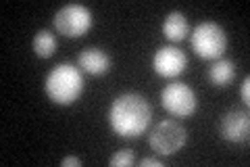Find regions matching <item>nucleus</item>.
<instances>
[{"instance_id":"nucleus-1","label":"nucleus","mask_w":250,"mask_h":167,"mask_svg":"<svg viewBox=\"0 0 250 167\" xmlns=\"http://www.w3.org/2000/svg\"><path fill=\"white\" fill-rule=\"evenodd\" d=\"M108 125L119 138H138L148 130L152 109L142 94H119L108 107Z\"/></svg>"},{"instance_id":"nucleus-2","label":"nucleus","mask_w":250,"mask_h":167,"mask_svg":"<svg viewBox=\"0 0 250 167\" xmlns=\"http://www.w3.org/2000/svg\"><path fill=\"white\" fill-rule=\"evenodd\" d=\"M44 92L50 102L59 107H71L80 100L83 92V75L82 69L73 63H61L52 67L46 75Z\"/></svg>"},{"instance_id":"nucleus-3","label":"nucleus","mask_w":250,"mask_h":167,"mask_svg":"<svg viewBox=\"0 0 250 167\" xmlns=\"http://www.w3.org/2000/svg\"><path fill=\"white\" fill-rule=\"evenodd\" d=\"M190 44L196 57L205 61H217L223 57L225 48H228V34L219 23L202 21L192 29Z\"/></svg>"},{"instance_id":"nucleus-4","label":"nucleus","mask_w":250,"mask_h":167,"mask_svg":"<svg viewBox=\"0 0 250 167\" xmlns=\"http://www.w3.org/2000/svg\"><path fill=\"white\" fill-rule=\"evenodd\" d=\"M188 140L186 128L175 119H163L152 128L150 136H148V144L161 157H171L184 148Z\"/></svg>"},{"instance_id":"nucleus-5","label":"nucleus","mask_w":250,"mask_h":167,"mask_svg":"<svg viewBox=\"0 0 250 167\" xmlns=\"http://www.w3.org/2000/svg\"><path fill=\"white\" fill-rule=\"evenodd\" d=\"M94 25L92 11L83 4H65L54 13V27L65 38H82Z\"/></svg>"},{"instance_id":"nucleus-6","label":"nucleus","mask_w":250,"mask_h":167,"mask_svg":"<svg viewBox=\"0 0 250 167\" xmlns=\"http://www.w3.org/2000/svg\"><path fill=\"white\" fill-rule=\"evenodd\" d=\"M161 105L173 117H190L196 113L198 98L190 86L184 82H171L161 90Z\"/></svg>"},{"instance_id":"nucleus-7","label":"nucleus","mask_w":250,"mask_h":167,"mask_svg":"<svg viewBox=\"0 0 250 167\" xmlns=\"http://www.w3.org/2000/svg\"><path fill=\"white\" fill-rule=\"evenodd\" d=\"M186 65H188V57L177 46H161L152 57L154 73L165 77V79H173L177 75H182Z\"/></svg>"},{"instance_id":"nucleus-8","label":"nucleus","mask_w":250,"mask_h":167,"mask_svg":"<svg viewBox=\"0 0 250 167\" xmlns=\"http://www.w3.org/2000/svg\"><path fill=\"white\" fill-rule=\"evenodd\" d=\"M219 134L221 138H225L228 142L233 144H242V142H248L250 138V117L246 111L233 109L229 113H225L221 117V123H219Z\"/></svg>"},{"instance_id":"nucleus-9","label":"nucleus","mask_w":250,"mask_h":167,"mask_svg":"<svg viewBox=\"0 0 250 167\" xmlns=\"http://www.w3.org/2000/svg\"><path fill=\"white\" fill-rule=\"evenodd\" d=\"M77 67L92 77H103L111 71L113 59L106 50L98 48V46H90V48H83L77 54Z\"/></svg>"},{"instance_id":"nucleus-10","label":"nucleus","mask_w":250,"mask_h":167,"mask_svg":"<svg viewBox=\"0 0 250 167\" xmlns=\"http://www.w3.org/2000/svg\"><path fill=\"white\" fill-rule=\"evenodd\" d=\"M208 82L215 86V88H228V86L236 79V63L229 59H217L213 61V65L207 71Z\"/></svg>"},{"instance_id":"nucleus-11","label":"nucleus","mask_w":250,"mask_h":167,"mask_svg":"<svg viewBox=\"0 0 250 167\" xmlns=\"http://www.w3.org/2000/svg\"><path fill=\"white\" fill-rule=\"evenodd\" d=\"M188 34H190V23H188L186 15L182 11L167 13L165 21H163V36H165L169 42H182Z\"/></svg>"},{"instance_id":"nucleus-12","label":"nucleus","mask_w":250,"mask_h":167,"mask_svg":"<svg viewBox=\"0 0 250 167\" xmlns=\"http://www.w3.org/2000/svg\"><path fill=\"white\" fill-rule=\"evenodd\" d=\"M57 50V36L50 29H40L34 36V52L38 59H50Z\"/></svg>"},{"instance_id":"nucleus-13","label":"nucleus","mask_w":250,"mask_h":167,"mask_svg":"<svg viewBox=\"0 0 250 167\" xmlns=\"http://www.w3.org/2000/svg\"><path fill=\"white\" fill-rule=\"evenodd\" d=\"M134 163H136V159H134V150L131 148L117 150V153L111 155V159H108V165L111 167H131Z\"/></svg>"},{"instance_id":"nucleus-14","label":"nucleus","mask_w":250,"mask_h":167,"mask_svg":"<svg viewBox=\"0 0 250 167\" xmlns=\"http://www.w3.org/2000/svg\"><path fill=\"white\" fill-rule=\"evenodd\" d=\"M240 96L244 100V105H250V77L248 75L244 77V82L240 86Z\"/></svg>"},{"instance_id":"nucleus-15","label":"nucleus","mask_w":250,"mask_h":167,"mask_svg":"<svg viewBox=\"0 0 250 167\" xmlns=\"http://www.w3.org/2000/svg\"><path fill=\"white\" fill-rule=\"evenodd\" d=\"M83 165V161H82V159L80 157H65V159H62V161H61V167H82Z\"/></svg>"},{"instance_id":"nucleus-16","label":"nucleus","mask_w":250,"mask_h":167,"mask_svg":"<svg viewBox=\"0 0 250 167\" xmlns=\"http://www.w3.org/2000/svg\"><path fill=\"white\" fill-rule=\"evenodd\" d=\"M140 165L142 167H163V161L161 159H154V157H146L140 161Z\"/></svg>"}]
</instances>
